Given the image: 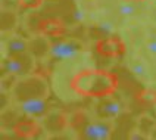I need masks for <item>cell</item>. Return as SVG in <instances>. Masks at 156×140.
Listing matches in <instances>:
<instances>
[{"label":"cell","instance_id":"cell-1","mask_svg":"<svg viewBox=\"0 0 156 140\" xmlns=\"http://www.w3.org/2000/svg\"><path fill=\"white\" fill-rule=\"evenodd\" d=\"M118 87L116 75L105 70H84L77 72L71 80V88L83 97L111 96Z\"/></svg>","mask_w":156,"mask_h":140},{"label":"cell","instance_id":"cell-2","mask_svg":"<svg viewBox=\"0 0 156 140\" xmlns=\"http://www.w3.org/2000/svg\"><path fill=\"white\" fill-rule=\"evenodd\" d=\"M47 95H49L47 83L41 77L35 75L18 81L13 87V96L18 102H24L34 97H47Z\"/></svg>","mask_w":156,"mask_h":140},{"label":"cell","instance_id":"cell-3","mask_svg":"<svg viewBox=\"0 0 156 140\" xmlns=\"http://www.w3.org/2000/svg\"><path fill=\"white\" fill-rule=\"evenodd\" d=\"M34 70V56L30 52L21 53L16 56H9L3 62V71L9 75H27Z\"/></svg>","mask_w":156,"mask_h":140},{"label":"cell","instance_id":"cell-4","mask_svg":"<svg viewBox=\"0 0 156 140\" xmlns=\"http://www.w3.org/2000/svg\"><path fill=\"white\" fill-rule=\"evenodd\" d=\"M81 50H83L81 43H78L75 40H62V41L50 44L47 56L53 61H68L72 58H77Z\"/></svg>","mask_w":156,"mask_h":140},{"label":"cell","instance_id":"cell-5","mask_svg":"<svg viewBox=\"0 0 156 140\" xmlns=\"http://www.w3.org/2000/svg\"><path fill=\"white\" fill-rule=\"evenodd\" d=\"M113 125L106 118L100 121H90L81 128V137L87 140H108L112 136Z\"/></svg>","mask_w":156,"mask_h":140},{"label":"cell","instance_id":"cell-6","mask_svg":"<svg viewBox=\"0 0 156 140\" xmlns=\"http://www.w3.org/2000/svg\"><path fill=\"white\" fill-rule=\"evenodd\" d=\"M21 112L28 118H43L49 111V105L46 102V97H34L24 102H19Z\"/></svg>","mask_w":156,"mask_h":140},{"label":"cell","instance_id":"cell-7","mask_svg":"<svg viewBox=\"0 0 156 140\" xmlns=\"http://www.w3.org/2000/svg\"><path fill=\"white\" fill-rule=\"evenodd\" d=\"M97 52L102 53L103 56H118L124 53L125 47L119 38L116 37H106L102 38L100 41H97Z\"/></svg>","mask_w":156,"mask_h":140},{"label":"cell","instance_id":"cell-8","mask_svg":"<svg viewBox=\"0 0 156 140\" xmlns=\"http://www.w3.org/2000/svg\"><path fill=\"white\" fill-rule=\"evenodd\" d=\"M97 115L100 118H116L122 112V105L115 99H105L97 105Z\"/></svg>","mask_w":156,"mask_h":140},{"label":"cell","instance_id":"cell-9","mask_svg":"<svg viewBox=\"0 0 156 140\" xmlns=\"http://www.w3.org/2000/svg\"><path fill=\"white\" fill-rule=\"evenodd\" d=\"M50 43L46 37H35L31 41H28V52L35 58H44L49 55Z\"/></svg>","mask_w":156,"mask_h":140},{"label":"cell","instance_id":"cell-10","mask_svg":"<svg viewBox=\"0 0 156 140\" xmlns=\"http://www.w3.org/2000/svg\"><path fill=\"white\" fill-rule=\"evenodd\" d=\"M44 125H46V128L49 131L58 133V131H61L62 128H65V125H66V117L63 114H61V112H52L50 115H47Z\"/></svg>","mask_w":156,"mask_h":140},{"label":"cell","instance_id":"cell-11","mask_svg":"<svg viewBox=\"0 0 156 140\" xmlns=\"http://www.w3.org/2000/svg\"><path fill=\"white\" fill-rule=\"evenodd\" d=\"M40 130V125L33 120H22L15 125V133L22 137H33Z\"/></svg>","mask_w":156,"mask_h":140},{"label":"cell","instance_id":"cell-12","mask_svg":"<svg viewBox=\"0 0 156 140\" xmlns=\"http://www.w3.org/2000/svg\"><path fill=\"white\" fill-rule=\"evenodd\" d=\"M6 52L9 56H16V55L28 52V41L21 37H15V38L9 40L8 46H6Z\"/></svg>","mask_w":156,"mask_h":140},{"label":"cell","instance_id":"cell-13","mask_svg":"<svg viewBox=\"0 0 156 140\" xmlns=\"http://www.w3.org/2000/svg\"><path fill=\"white\" fill-rule=\"evenodd\" d=\"M40 30L46 35H59L63 33V25L55 19H46L40 24Z\"/></svg>","mask_w":156,"mask_h":140},{"label":"cell","instance_id":"cell-14","mask_svg":"<svg viewBox=\"0 0 156 140\" xmlns=\"http://www.w3.org/2000/svg\"><path fill=\"white\" fill-rule=\"evenodd\" d=\"M130 71L139 78H146L147 77V68L144 66V63L140 61V59H133L130 62Z\"/></svg>","mask_w":156,"mask_h":140},{"label":"cell","instance_id":"cell-15","mask_svg":"<svg viewBox=\"0 0 156 140\" xmlns=\"http://www.w3.org/2000/svg\"><path fill=\"white\" fill-rule=\"evenodd\" d=\"M118 13L121 16H134L137 13V8L130 3V0H124L118 5Z\"/></svg>","mask_w":156,"mask_h":140},{"label":"cell","instance_id":"cell-16","mask_svg":"<svg viewBox=\"0 0 156 140\" xmlns=\"http://www.w3.org/2000/svg\"><path fill=\"white\" fill-rule=\"evenodd\" d=\"M140 100H143L144 103H156V90L155 88H146L140 93Z\"/></svg>","mask_w":156,"mask_h":140},{"label":"cell","instance_id":"cell-17","mask_svg":"<svg viewBox=\"0 0 156 140\" xmlns=\"http://www.w3.org/2000/svg\"><path fill=\"white\" fill-rule=\"evenodd\" d=\"M15 15L10 12H3L2 15V28L3 30H10L12 27L15 25Z\"/></svg>","mask_w":156,"mask_h":140},{"label":"cell","instance_id":"cell-18","mask_svg":"<svg viewBox=\"0 0 156 140\" xmlns=\"http://www.w3.org/2000/svg\"><path fill=\"white\" fill-rule=\"evenodd\" d=\"M97 30H99L103 35H109L115 31V27H113V24L111 22V21H102V22H99Z\"/></svg>","mask_w":156,"mask_h":140},{"label":"cell","instance_id":"cell-19","mask_svg":"<svg viewBox=\"0 0 156 140\" xmlns=\"http://www.w3.org/2000/svg\"><path fill=\"white\" fill-rule=\"evenodd\" d=\"M43 0H19V5L22 8H28V9H37L41 6Z\"/></svg>","mask_w":156,"mask_h":140},{"label":"cell","instance_id":"cell-20","mask_svg":"<svg viewBox=\"0 0 156 140\" xmlns=\"http://www.w3.org/2000/svg\"><path fill=\"white\" fill-rule=\"evenodd\" d=\"M71 18H72V21H74L75 24L83 22V21H84V12H83L80 8H74L72 12H71Z\"/></svg>","mask_w":156,"mask_h":140},{"label":"cell","instance_id":"cell-21","mask_svg":"<svg viewBox=\"0 0 156 140\" xmlns=\"http://www.w3.org/2000/svg\"><path fill=\"white\" fill-rule=\"evenodd\" d=\"M146 46H147L149 52L153 53V55H156V37L155 38H149L147 43H146Z\"/></svg>","mask_w":156,"mask_h":140},{"label":"cell","instance_id":"cell-22","mask_svg":"<svg viewBox=\"0 0 156 140\" xmlns=\"http://www.w3.org/2000/svg\"><path fill=\"white\" fill-rule=\"evenodd\" d=\"M130 139L131 140H140V139H146V136H144V134H140V133H137V131H134L130 134Z\"/></svg>","mask_w":156,"mask_h":140},{"label":"cell","instance_id":"cell-23","mask_svg":"<svg viewBox=\"0 0 156 140\" xmlns=\"http://www.w3.org/2000/svg\"><path fill=\"white\" fill-rule=\"evenodd\" d=\"M130 2H141V0H130Z\"/></svg>","mask_w":156,"mask_h":140}]
</instances>
